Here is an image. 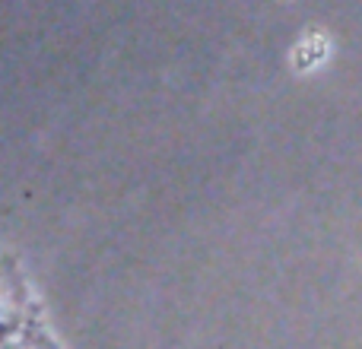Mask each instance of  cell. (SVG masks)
I'll return each mask as SVG.
<instances>
[{"instance_id":"cell-1","label":"cell","mask_w":362,"mask_h":349,"mask_svg":"<svg viewBox=\"0 0 362 349\" xmlns=\"http://www.w3.org/2000/svg\"><path fill=\"white\" fill-rule=\"evenodd\" d=\"M0 349H13V346L10 343H0Z\"/></svg>"}]
</instances>
